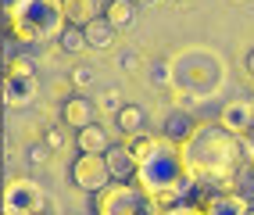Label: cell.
I'll list each match as a JSON object with an SVG mask.
<instances>
[{
  "instance_id": "24",
  "label": "cell",
  "mask_w": 254,
  "mask_h": 215,
  "mask_svg": "<svg viewBox=\"0 0 254 215\" xmlns=\"http://www.w3.org/2000/svg\"><path fill=\"white\" fill-rule=\"evenodd\" d=\"M240 147H244V158H247V161H254V126L240 137Z\"/></svg>"
},
{
  "instance_id": "17",
  "label": "cell",
  "mask_w": 254,
  "mask_h": 215,
  "mask_svg": "<svg viewBox=\"0 0 254 215\" xmlns=\"http://www.w3.org/2000/svg\"><path fill=\"white\" fill-rule=\"evenodd\" d=\"M229 190L240 197L247 208H254V161L244 158V161L233 169V176H229Z\"/></svg>"
},
{
  "instance_id": "3",
  "label": "cell",
  "mask_w": 254,
  "mask_h": 215,
  "mask_svg": "<svg viewBox=\"0 0 254 215\" xmlns=\"http://www.w3.org/2000/svg\"><path fill=\"white\" fill-rule=\"evenodd\" d=\"M61 0H4V32L18 43H47L61 36Z\"/></svg>"
},
{
  "instance_id": "27",
  "label": "cell",
  "mask_w": 254,
  "mask_h": 215,
  "mask_svg": "<svg viewBox=\"0 0 254 215\" xmlns=\"http://www.w3.org/2000/svg\"><path fill=\"white\" fill-rule=\"evenodd\" d=\"M158 215H200V208H186V205H176L168 212H158Z\"/></svg>"
},
{
  "instance_id": "26",
  "label": "cell",
  "mask_w": 254,
  "mask_h": 215,
  "mask_svg": "<svg viewBox=\"0 0 254 215\" xmlns=\"http://www.w3.org/2000/svg\"><path fill=\"white\" fill-rule=\"evenodd\" d=\"M90 79H93L90 69H82V65H79V69H72V82H75V86H90Z\"/></svg>"
},
{
  "instance_id": "22",
  "label": "cell",
  "mask_w": 254,
  "mask_h": 215,
  "mask_svg": "<svg viewBox=\"0 0 254 215\" xmlns=\"http://www.w3.org/2000/svg\"><path fill=\"white\" fill-rule=\"evenodd\" d=\"M100 108H104V111H118V108H122V97H118L115 90H104V93H100Z\"/></svg>"
},
{
  "instance_id": "30",
  "label": "cell",
  "mask_w": 254,
  "mask_h": 215,
  "mask_svg": "<svg viewBox=\"0 0 254 215\" xmlns=\"http://www.w3.org/2000/svg\"><path fill=\"white\" fill-rule=\"evenodd\" d=\"M247 75H251V79H254V51H251V54H247Z\"/></svg>"
},
{
  "instance_id": "25",
  "label": "cell",
  "mask_w": 254,
  "mask_h": 215,
  "mask_svg": "<svg viewBox=\"0 0 254 215\" xmlns=\"http://www.w3.org/2000/svg\"><path fill=\"white\" fill-rule=\"evenodd\" d=\"M122 69H126V72H140V69H143V61H140V54H132V51H126V54H122Z\"/></svg>"
},
{
  "instance_id": "32",
  "label": "cell",
  "mask_w": 254,
  "mask_h": 215,
  "mask_svg": "<svg viewBox=\"0 0 254 215\" xmlns=\"http://www.w3.org/2000/svg\"><path fill=\"white\" fill-rule=\"evenodd\" d=\"M136 4H154V0H136Z\"/></svg>"
},
{
  "instance_id": "16",
  "label": "cell",
  "mask_w": 254,
  "mask_h": 215,
  "mask_svg": "<svg viewBox=\"0 0 254 215\" xmlns=\"http://www.w3.org/2000/svg\"><path fill=\"white\" fill-rule=\"evenodd\" d=\"M244 212H247V205L233 190H211L204 208H200V215H244Z\"/></svg>"
},
{
  "instance_id": "1",
  "label": "cell",
  "mask_w": 254,
  "mask_h": 215,
  "mask_svg": "<svg viewBox=\"0 0 254 215\" xmlns=\"http://www.w3.org/2000/svg\"><path fill=\"white\" fill-rule=\"evenodd\" d=\"M179 154H183V169L190 179L204 183L208 190H229V176L244 161V147H240V137H229L226 129L200 126L179 147Z\"/></svg>"
},
{
  "instance_id": "20",
  "label": "cell",
  "mask_w": 254,
  "mask_h": 215,
  "mask_svg": "<svg viewBox=\"0 0 254 215\" xmlns=\"http://www.w3.org/2000/svg\"><path fill=\"white\" fill-rule=\"evenodd\" d=\"M61 51L64 54H82L86 51V36H82L79 25H64L61 29Z\"/></svg>"
},
{
  "instance_id": "21",
  "label": "cell",
  "mask_w": 254,
  "mask_h": 215,
  "mask_svg": "<svg viewBox=\"0 0 254 215\" xmlns=\"http://www.w3.org/2000/svg\"><path fill=\"white\" fill-rule=\"evenodd\" d=\"M150 79H154L158 86H168V82H172V72H168V61H158V65H154V72H150Z\"/></svg>"
},
{
  "instance_id": "10",
  "label": "cell",
  "mask_w": 254,
  "mask_h": 215,
  "mask_svg": "<svg viewBox=\"0 0 254 215\" xmlns=\"http://www.w3.org/2000/svg\"><path fill=\"white\" fill-rule=\"evenodd\" d=\"M0 90H4V104H29L36 97V72H7Z\"/></svg>"
},
{
  "instance_id": "2",
  "label": "cell",
  "mask_w": 254,
  "mask_h": 215,
  "mask_svg": "<svg viewBox=\"0 0 254 215\" xmlns=\"http://www.w3.org/2000/svg\"><path fill=\"white\" fill-rule=\"evenodd\" d=\"M136 183L150 201H154L158 212H168L183 205V183H186V169H183V154L176 143H168L165 137H158L154 151H150L140 165H136Z\"/></svg>"
},
{
  "instance_id": "19",
  "label": "cell",
  "mask_w": 254,
  "mask_h": 215,
  "mask_svg": "<svg viewBox=\"0 0 254 215\" xmlns=\"http://www.w3.org/2000/svg\"><path fill=\"white\" fill-rule=\"evenodd\" d=\"M100 14H104L115 29H126V25H132V18H136V0H108Z\"/></svg>"
},
{
  "instance_id": "6",
  "label": "cell",
  "mask_w": 254,
  "mask_h": 215,
  "mask_svg": "<svg viewBox=\"0 0 254 215\" xmlns=\"http://www.w3.org/2000/svg\"><path fill=\"white\" fill-rule=\"evenodd\" d=\"M72 183L86 194H100L111 176H108V165H104V154H79L72 161Z\"/></svg>"
},
{
  "instance_id": "35",
  "label": "cell",
  "mask_w": 254,
  "mask_h": 215,
  "mask_svg": "<svg viewBox=\"0 0 254 215\" xmlns=\"http://www.w3.org/2000/svg\"><path fill=\"white\" fill-rule=\"evenodd\" d=\"M172 4H186V0H172Z\"/></svg>"
},
{
  "instance_id": "33",
  "label": "cell",
  "mask_w": 254,
  "mask_h": 215,
  "mask_svg": "<svg viewBox=\"0 0 254 215\" xmlns=\"http://www.w3.org/2000/svg\"><path fill=\"white\" fill-rule=\"evenodd\" d=\"M36 215H50V212H47V208H43V212H36Z\"/></svg>"
},
{
  "instance_id": "28",
  "label": "cell",
  "mask_w": 254,
  "mask_h": 215,
  "mask_svg": "<svg viewBox=\"0 0 254 215\" xmlns=\"http://www.w3.org/2000/svg\"><path fill=\"white\" fill-rule=\"evenodd\" d=\"M47 147H58V151L64 147V137H61V129H50V133H47Z\"/></svg>"
},
{
  "instance_id": "15",
  "label": "cell",
  "mask_w": 254,
  "mask_h": 215,
  "mask_svg": "<svg viewBox=\"0 0 254 215\" xmlns=\"http://www.w3.org/2000/svg\"><path fill=\"white\" fill-rule=\"evenodd\" d=\"M104 11V4L100 0H61V14H64V25H86L93 22L97 14Z\"/></svg>"
},
{
  "instance_id": "11",
  "label": "cell",
  "mask_w": 254,
  "mask_h": 215,
  "mask_svg": "<svg viewBox=\"0 0 254 215\" xmlns=\"http://www.w3.org/2000/svg\"><path fill=\"white\" fill-rule=\"evenodd\" d=\"M197 129H200V122L193 119V115H190V111H183V108H176V111H168V115H165V129H161V137H165L168 143L183 147L186 140L197 133Z\"/></svg>"
},
{
  "instance_id": "18",
  "label": "cell",
  "mask_w": 254,
  "mask_h": 215,
  "mask_svg": "<svg viewBox=\"0 0 254 215\" xmlns=\"http://www.w3.org/2000/svg\"><path fill=\"white\" fill-rule=\"evenodd\" d=\"M115 126H118V133L129 140V137H136V133H147V115H143L140 104H122V108L115 111Z\"/></svg>"
},
{
  "instance_id": "8",
  "label": "cell",
  "mask_w": 254,
  "mask_h": 215,
  "mask_svg": "<svg viewBox=\"0 0 254 215\" xmlns=\"http://www.w3.org/2000/svg\"><path fill=\"white\" fill-rule=\"evenodd\" d=\"M179 82H183V86L186 90H193V93H200V97H208L215 86H218V61L211 58L208 65H204V72H200V69H190V65H179Z\"/></svg>"
},
{
  "instance_id": "5",
  "label": "cell",
  "mask_w": 254,
  "mask_h": 215,
  "mask_svg": "<svg viewBox=\"0 0 254 215\" xmlns=\"http://www.w3.org/2000/svg\"><path fill=\"white\" fill-rule=\"evenodd\" d=\"M0 212L4 215H36L43 212V190L32 179H11L0 197Z\"/></svg>"
},
{
  "instance_id": "7",
  "label": "cell",
  "mask_w": 254,
  "mask_h": 215,
  "mask_svg": "<svg viewBox=\"0 0 254 215\" xmlns=\"http://www.w3.org/2000/svg\"><path fill=\"white\" fill-rule=\"evenodd\" d=\"M254 126V101H229L218 111V129H226L229 137H244Z\"/></svg>"
},
{
  "instance_id": "9",
  "label": "cell",
  "mask_w": 254,
  "mask_h": 215,
  "mask_svg": "<svg viewBox=\"0 0 254 215\" xmlns=\"http://www.w3.org/2000/svg\"><path fill=\"white\" fill-rule=\"evenodd\" d=\"M104 165H108L111 183H132V176H136V158L129 154L126 143H111L104 151Z\"/></svg>"
},
{
  "instance_id": "12",
  "label": "cell",
  "mask_w": 254,
  "mask_h": 215,
  "mask_svg": "<svg viewBox=\"0 0 254 215\" xmlns=\"http://www.w3.org/2000/svg\"><path fill=\"white\" fill-rule=\"evenodd\" d=\"M111 143H115V137H111V129H108L104 122H90V126L75 129V147H79V154H104Z\"/></svg>"
},
{
  "instance_id": "31",
  "label": "cell",
  "mask_w": 254,
  "mask_h": 215,
  "mask_svg": "<svg viewBox=\"0 0 254 215\" xmlns=\"http://www.w3.org/2000/svg\"><path fill=\"white\" fill-rule=\"evenodd\" d=\"M4 75H7V72H4V69H0V86H4Z\"/></svg>"
},
{
  "instance_id": "4",
  "label": "cell",
  "mask_w": 254,
  "mask_h": 215,
  "mask_svg": "<svg viewBox=\"0 0 254 215\" xmlns=\"http://www.w3.org/2000/svg\"><path fill=\"white\" fill-rule=\"evenodd\" d=\"M97 215H158V208L136 183H108L97 194Z\"/></svg>"
},
{
  "instance_id": "36",
  "label": "cell",
  "mask_w": 254,
  "mask_h": 215,
  "mask_svg": "<svg viewBox=\"0 0 254 215\" xmlns=\"http://www.w3.org/2000/svg\"><path fill=\"white\" fill-rule=\"evenodd\" d=\"M251 82H254V79H251Z\"/></svg>"
},
{
  "instance_id": "34",
  "label": "cell",
  "mask_w": 254,
  "mask_h": 215,
  "mask_svg": "<svg viewBox=\"0 0 254 215\" xmlns=\"http://www.w3.org/2000/svg\"><path fill=\"white\" fill-rule=\"evenodd\" d=\"M244 215H254V208H247V212H244Z\"/></svg>"
},
{
  "instance_id": "14",
  "label": "cell",
  "mask_w": 254,
  "mask_h": 215,
  "mask_svg": "<svg viewBox=\"0 0 254 215\" xmlns=\"http://www.w3.org/2000/svg\"><path fill=\"white\" fill-rule=\"evenodd\" d=\"M93 111H97V108H93L90 97L75 93V97H68V101H64V108H61V122L72 126V129H82V126L93 122Z\"/></svg>"
},
{
  "instance_id": "23",
  "label": "cell",
  "mask_w": 254,
  "mask_h": 215,
  "mask_svg": "<svg viewBox=\"0 0 254 215\" xmlns=\"http://www.w3.org/2000/svg\"><path fill=\"white\" fill-rule=\"evenodd\" d=\"M4 69H7V72H36V69H32V61H29V58H22V54H18V58H11Z\"/></svg>"
},
{
  "instance_id": "29",
  "label": "cell",
  "mask_w": 254,
  "mask_h": 215,
  "mask_svg": "<svg viewBox=\"0 0 254 215\" xmlns=\"http://www.w3.org/2000/svg\"><path fill=\"white\" fill-rule=\"evenodd\" d=\"M4 119H7V104H4V97H0V133H4Z\"/></svg>"
},
{
  "instance_id": "13",
  "label": "cell",
  "mask_w": 254,
  "mask_h": 215,
  "mask_svg": "<svg viewBox=\"0 0 254 215\" xmlns=\"http://www.w3.org/2000/svg\"><path fill=\"white\" fill-rule=\"evenodd\" d=\"M82 36H86V47H93V51H111V47H115V36H118V29L104 18V14H97L93 22L82 25Z\"/></svg>"
}]
</instances>
